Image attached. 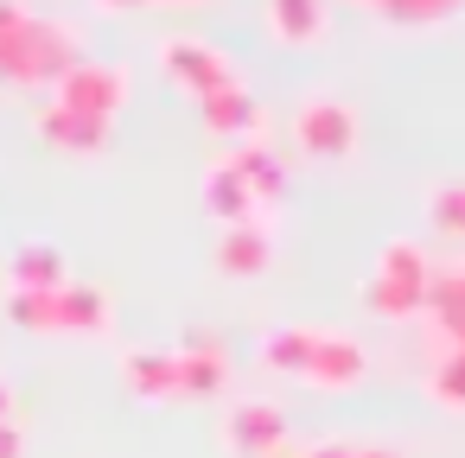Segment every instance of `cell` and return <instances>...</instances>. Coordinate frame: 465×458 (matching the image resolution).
<instances>
[{"label":"cell","mask_w":465,"mask_h":458,"mask_svg":"<svg viewBox=\"0 0 465 458\" xmlns=\"http://www.w3.org/2000/svg\"><path fill=\"white\" fill-rule=\"evenodd\" d=\"M230 166L242 172V185L255 191V204H274V198L287 191V172H281V160H274L268 147H255V141H242V147L230 153Z\"/></svg>","instance_id":"ac0fdd59"},{"label":"cell","mask_w":465,"mask_h":458,"mask_svg":"<svg viewBox=\"0 0 465 458\" xmlns=\"http://www.w3.org/2000/svg\"><path fill=\"white\" fill-rule=\"evenodd\" d=\"M7 420H14V388L0 382V426H7Z\"/></svg>","instance_id":"f1b7e54d"},{"label":"cell","mask_w":465,"mask_h":458,"mask_svg":"<svg viewBox=\"0 0 465 458\" xmlns=\"http://www.w3.org/2000/svg\"><path fill=\"white\" fill-rule=\"evenodd\" d=\"M179 382H185V395H217V388L230 382L223 344H217V337H192V344L179 350Z\"/></svg>","instance_id":"4fadbf2b"},{"label":"cell","mask_w":465,"mask_h":458,"mask_svg":"<svg viewBox=\"0 0 465 458\" xmlns=\"http://www.w3.org/2000/svg\"><path fill=\"white\" fill-rule=\"evenodd\" d=\"M64 293V287H58ZM58 293H26V287H7V318L20 331H58Z\"/></svg>","instance_id":"ffe728a7"},{"label":"cell","mask_w":465,"mask_h":458,"mask_svg":"<svg viewBox=\"0 0 465 458\" xmlns=\"http://www.w3.org/2000/svg\"><path fill=\"white\" fill-rule=\"evenodd\" d=\"M427 217H433V229L465 236V185H440V191H433V204H427Z\"/></svg>","instance_id":"cb8c5ba5"},{"label":"cell","mask_w":465,"mask_h":458,"mask_svg":"<svg viewBox=\"0 0 465 458\" xmlns=\"http://www.w3.org/2000/svg\"><path fill=\"white\" fill-rule=\"evenodd\" d=\"M223 439H230L236 458H281L287 420H281L274 401H242V407H230V420H223Z\"/></svg>","instance_id":"277c9868"},{"label":"cell","mask_w":465,"mask_h":458,"mask_svg":"<svg viewBox=\"0 0 465 458\" xmlns=\"http://www.w3.org/2000/svg\"><path fill=\"white\" fill-rule=\"evenodd\" d=\"M363 7L389 14V20H401V26H427V20H446L459 0H363Z\"/></svg>","instance_id":"603a6c76"},{"label":"cell","mask_w":465,"mask_h":458,"mask_svg":"<svg viewBox=\"0 0 465 458\" xmlns=\"http://www.w3.org/2000/svg\"><path fill=\"white\" fill-rule=\"evenodd\" d=\"M357 458H401V452H389V445H363Z\"/></svg>","instance_id":"f546056e"},{"label":"cell","mask_w":465,"mask_h":458,"mask_svg":"<svg viewBox=\"0 0 465 458\" xmlns=\"http://www.w3.org/2000/svg\"><path fill=\"white\" fill-rule=\"evenodd\" d=\"M166 71H173L198 102L236 83V64H230L217 45H204V39H173V45H166Z\"/></svg>","instance_id":"5b68a950"},{"label":"cell","mask_w":465,"mask_h":458,"mask_svg":"<svg viewBox=\"0 0 465 458\" xmlns=\"http://www.w3.org/2000/svg\"><path fill=\"white\" fill-rule=\"evenodd\" d=\"M325 20H331L325 0H268V26L281 45H312L325 33Z\"/></svg>","instance_id":"5bb4252c"},{"label":"cell","mask_w":465,"mask_h":458,"mask_svg":"<svg viewBox=\"0 0 465 458\" xmlns=\"http://www.w3.org/2000/svg\"><path fill=\"white\" fill-rule=\"evenodd\" d=\"M363 299H370V312H382V318H414V312H427V293H420V287H401V280H376V274H370Z\"/></svg>","instance_id":"44dd1931"},{"label":"cell","mask_w":465,"mask_h":458,"mask_svg":"<svg viewBox=\"0 0 465 458\" xmlns=\"http://www.w3.org/2000/svg\"><path fill=\"white\" fill-rule=\"evenodd\" d=\"M306 382H312V388H331V395L357 388V382H363V344H357L351 331H319V337H312Z\"/></svg>","instance_id":"8992f818"},{"label":"cell","mask_w":465,"mask_h":458,"mask_svg":"<svg viewBox=\"0 0 465 458\" xmlns=\"http://www.w3.org/2000/svg\"><path fill=\"white\" fill-rule=\"evenodd\" d=\"M109 318H115V306H109V293H103V287H84V280H71V287L58 293V331L96 337V331H109Z\"/></svg>","instance_id":"7c38bea8"},{"label":"cell","mask_w":465,"mask_h":458,"mask_svg":"<svg viewBox=\"0 0 465 458\" xmlns=\"http://www.w3.org/2000/svg\"><path fill=\"white\" fill-rule=\"evenodd\" d=\"M351 141H357V122H351V109H344L338 96H306V102L293 109V147H300V153H312V160H344Z\"/></svg>","instance_id":"3957f363"},{"label":"cell","mask_w":465,"mask_h":458,"mask_svg":"<svg viewBox=\"0 0 465 458\" xmlns=\"http://www.w3.org/2000/svg\"><path fill=\"white\" fill-rule=\"evenodd\" d=\"M363 445H351V439H319V445H306L300 458H357Z\"/></svg>","instance_id":"d4e9b609"},{"label":"cell","mask_w":465,"mask_h":458,"mask_svg":"<svg viewBox=\"0 0 465 458\" xmlns=\"http://www.w3.org/2000/svg\"><path fill=\"white\" fill-rule=\"evenodd\" d=\"M204 210H211L223 229H236V223H249V217H255V191L242 185V172H236L230 160L204 172Z\"/></svg>","instance_id":"30bf717a"},{"label":"cell","mask_w":465,"mask_h":458,"mask_svg":"<svg viewBox=\"0 0 465 458\" xmlns=\"http://www.w3.org/2000/svg\"><path fill=\"white\" fill-rule=\"evenodd\" d=\"M427 312H433V331L446 337V350H465V274H433Z\"/></svg>","instance_id":"e0dca14e"},{"label":"cell","mask_w":465,"mask_h":458,"mask_svg":"<svg viewBox=\"0 0 465 458\" xmlns=\"http://www.w3.org/2000/svg\"><path fill=\"white\" fill-rule=\"evenodd\" d=\"M255 122H262V102H255L242 83H230V90L204 96V128H211V134H223V141H242Z\"/></svg>","instance_id":"9a60e30c"},{"label":"cell","mask_w":465,"mask_h":458,"mask_svg":"<svg viewBox=\"0 0 465 458\" xmlns=\"http://www.w3.org/2000/svg\"><path fill=\"white\" fill-rule=\"evenodd\" d=\"M376 280H401V287H433V268H427V248H414V242H382V255H376Z\"/></svg>","instance_id":"d6986e66"},{"label":"cell","mask_w":465,"mask_h":458,"mask_svg":"<svg viewBox=\"0 0 465 458\" xmlns=\"http://www.w3.org/2000/svg\"><path fill=\"white\" fill-rule=\"evenodd\" d=\"M77 64V33L58 20H26L0 39V77L26 90H58V77Z\"/></svg>","instance_id":"6da1fadb"},{"label":"cell","mask_w":465,"mask_h":458,"mask_svg":"<svg viewBox=\"0 0 465 458\" xmlns=\"http://www.w3.org/2000/svg\"><path fill=\"white\" fill-rule=\"evenodd\" d=\"M122 382H128V395H141V401H173V395H185V382H179V350H128V356H122Z\"/></svg>","instance_id":"ba28073f"},{"label":"cell","mask_w":465,"mask_h":458,"mask_svg":"<svg viewBox=\"0 0 465 458\" xmlns=\"http://www.w3.org/2000/svg\"><path fill=\"white\" fill-rule=\"evenodd\" d=\"M39 141L58 147V153H103L109 122H96L84 109H64V102H39Z\"/></svg>","instance_id":"52a82bcc"},{"label":"cell","mask_w":465,"mask_h":458,"mask_svg":"<svg viewBox=\"0 0 465 458\" xmlns=\"http://www.w3.org/2000/svg\"><path fill=\"white\" fill-rule=\"evenodd\" d=\"M20 452H26V433L7 420V426H0V458H20Z\"/></svg>","instance_id":"4316f807"},{"label":"cell","mask_w":465,"mask_h":458,"mask_svg":"<svg viewBox=\"0 0 465 458\" xmlns=\"http://www.w3.org/2000/svg\"><path fill=\"white\" fill-rule=\"evenodd\" d=\"M312 325H274V331H262V363L274 369V375H300L306 382V363H312Z\"/></svg>","instance_id":"2e32d148"},{"label":"cell","mask_w":465,"mask_h":458,"mask_svg":"<svg viewBox=\"0 0 465 458\" xmlns=\"http://www.w3.org/2000/svg\"><path fill=\"white\" fill-rule=\"evenodd\" d=\"M96 7H109V14H134V7H153V0H96Z\"/></svg>","instance_id":"83f0119b"},{"label":"cell","mask_w":465,"mask_h":458,"mask_svg":"<svg viewBox=\"0 0 465 458\" xmlns=\"http://www.w3.org/2000/svg\"><path fill=\"white\" fill-rule=\"evenodd\" d=\"M427 395L440 407H465V350H446L433 369H427Z\"/></svg>","instance_id":"7402d4cb"},{"label":"cell","mask_w":465,"mask_h":458,"mask_svg":"<svg viewBox=\"0 0 465 458\" xmlns=\"http://www.w3.org/2000/svg\"><path fill=\"white\" fill-rule=\"evenodd\" d=\"M26 20H33V14L20 7V0H0V39H7L14 26H26Z\"/></svg>","instance_id":"484cf974"},{"label":"cell","mask_w":465,"mask_h":458,"mask_svg":"<svg viewBox=\"0 0 465 458\" xmlns=\"http://www.w3.org/2000/svg\"><path fill=\"white\" fill-rule=\"evenodd\" d=\"M268 261H274V242H268L262 223H236V229H223V242H217V268H223V274L249 280V274H262Z\"/></svg>","instance_id":"8fae6325"},{"label":"cell","mask_w":465,"mask_h":458,"mask_svg":"<svg viewBox=\"0 0 465 458\" xmlns=\"http://www.w3.org/2000/svg\"><path fill=\"white\" fill-rule=\"evenodd\" d=\"M7 287H26V293H58V287H71L64 248H58V242H20V248L7 255Z\"/></svg>","instance_id":"9c48e42d"},{"label":"cell","mask_w":465,"mask_h":458,"mask_svg":"<svg viewBox=\"0 0 465 458\" xmlns=\"http://www.w3.org/2000/svg\"><path fill=\"white\" fill-rule=\"evenodd\" d=\"M52 102H64V109H84V115L109 122V115L128 102V64H96V58H77V64L58 77Z\"/></svg>","instance_id":"7a4b0ae2"},{"label":"cell","mask_w":465,"mask_h":458,"mask_svg":"<svg viewBox=\"0 0 465 458\" xmlns=\"http://www.w3.org/2000/svg\"><path fill=\"white\" fill-rule=\"evenodd\" d=\"M166 7H198V0H166Z\"/></svg>","instance_id":"4dcf8cb0"}]
</instances>
